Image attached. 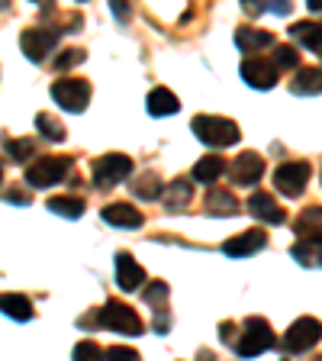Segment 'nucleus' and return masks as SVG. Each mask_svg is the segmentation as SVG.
I'll use <instances>...</instances> for the list:
<instances>
[{"label": "nucleus", "mask_w": 322, "mask_h": 361, "mask_svg": "<svg viewBox=\"0 0 322 361\" xmlns=\"http://www.w3.org/2000/svg\"><path fill=\"white\" fill-rule=\"evenodd\" d=\"M290 255L297 258L300 264H306V268H322V242L319 239H303L290 248Z\"/></svg>", "instance_id": "412c9836"}, {"label": "nucleus", "mask_w": 322, "mask_h": 361, "mask_svg": "<svg viewBox=\"0 0 322 361\" xmlns=\"http://www.w3.org/2000/svg\"><path fill=\"white\" fill-rule=\"evenodd\" d=\"M274 65L284 68V71H290V68L300 65V52H297L293 45H280V49H274Z\"/></svg>", "instance_id": "c756f323"}, {"label": "nucleus", "mask_w": 322, "mask_h": 361, "mask_svg": "<svg viewBox=\"0 0 322 361\" xmlns=\"http://www.w3.org/2000/svg\"><path fill=\"white\" fill-rule=\"evenodd\" d=\"M36 129L45 135V139H52V142H65V126H61L55 116H49V113H36Z\"/></svg>", "instance_id": "c85d7f7f"}, {"label": "nucleus", "mask_w": 322, "mask_h": 361, "mask_svg": "<svg viewBox=\"0 0 322 361\" xmlns=\"http://www.w3.org/2000/svg\"><path fill=\"white\" fill-rule=\"evenodd\" d=\"M75 358H81V361L104 358V348H100L97 342H78V345H75Z\"/></svg>", "instance_id": "473e14b6"}, {"label": "nucleus", "mask_w": 322, "mask_h": 361, "mask_svg": "<svg viewBox=\"0 0 322 361\" xmlns=\"http://www.w3.org/2000/svg\"><path fill=\"white\" fill-rule=\"evenodd\" d=\"M68 171H71V161H68V158H52V155L39 158V161H32V165L26 168V184L36 190L52 188V184L68 178Z\"/></svg>", "instance_id": "423d86ee"}, {"label": "nucleus", "mask_w": 322, "mask_h": 361, "mask_svg": "<svg viewBox=\"0 0 322 361\" xmlns=\"http://www.w3.org/2000/svg\"><path fill=\"white\" fill-rule=\"evenodd\" d=\"M319 338H322V323H319V319H313V316H300V319L287 329L284 348L290 355H300V352H309Z\"/></svg>", "instance_id": "0eeeda50"}, {"label": "nucleus", "mask_w": 322, "mask_h": 361, "mask_svg": "<svg viewBox=\"0 0 322 361\" xmlns=\"http://www.w3.org/2000/svg\"><path fill=\"white\" fill-rule=\"evenodd\" d=\"M104 223L120 226V229H135V226H142V213L132 203H110V207H104Z\"/></svg>", "instance_id": "2eb2a0df"}, {"label": "nucleus", "mask_w": 322, "mask_h": 361, "mask_svg": "<svg viewBox=\"0 0 322 361\" xmlns=\"http://www.w3.org/2000/svg\"><path fill=\"white\" fill-rule=\"evenodd\" d=\"M104 358L110 361H123V358H139V352H132V348H106Z\"/></svg>", "instance_id": "c9c22d12"}, {"label": "nucleus", "mask_w": 322, "mask_h": 361, "mask_svg": "<svg viewBox=\"0 0 322 361\" xmlns=\"http://www.w3.org/2000/svg\"><path fill=\"white\" fill-rule=\"evenodd\" d=\"M290 36L300 39L303 49L322 55V23H293V26H290Z\"/></svg>", "instance_id": "6ab92c4d"}, {"label": "nucleus", "mask_w": 322, "mask_h": 361, "mask_svg": "<svg viewBox=\"0 0 322 361\" xmlns=\"http://www.w3.org/2000/svg\"><path fill=\"white\" fill-rule=\"evenodd\" d=\"M206 213H213V216H233V213H239V203H235V197L229 190H210L206 194Z\"/></svg>", "instance_id": "a878e982"}, {"label": "nucleus", "mask_w": 322, "mask_h": 361, "mask_svg": "<svg viewBox=\"0 0 322 361\" xmlns=\"http://www.w3.org/2000/svg\"><path fill=\"white\" fill-rule=\"evenodd\" d=\"M132 194L139 200H155V197L165 194V184H161V178L155 171H145L139 178H132Z\"/></svg>", "instance_id": "5701e85b"}, {"label": "nucleus", "mask_w": 322, "mask_h": 361, "mask_svg": "<svg viewBox=\"0 0 322 361\" xmlns=\"http://www.w3.org/2000/svg\"><path fill=\"white\" fill-rule=\"evenodd\" d=\"M290 90L300 94V97H316V94H322V68H300V75L293 78Z\"/></svg>", "instance_id": "a211bd4d"}, {"label": "nucleus", "mask_w": 322, "mask_h": 361, "mask_svg": "<svg viewBox=\"0 0 322 361\" xmlns=\"http://www.w3.org/2000/svg\"><path fill=\"white\" fill-rule=\"evenodd\" d=\"M0 313L16 319V323H26V319H32V300L26 293H0Z\"/></svg>", "instance_id": "dca6fc26"}, {"label": "nucleus", "mask_w": 322, "mask_h": 361, "mask_svg": "<svg viewBox=\"0 0 322 361\" xmlns=\"http://www.w3.org/2000/svg\"><path fill=\"white\" fill-rule=\"evenodd\" d=\"M110 10H113V16H116L120 23H129V16H132L129 0H110Z\"/></svg>", "instance_id": "f704fd0d"}, {"label": "nucleus", "mask_w": 322, "mask_h": 361, "mask_svg": "<svg viewBox=\"0 0 322 361\" xmlns=\"http://www.w3.org/2000/svg\"><path fill=\"white\" fill-rule=\"evenodd\" d=\"M242 81L248 84V87H255V90H271L274 84H278V71L280 68L274 65V61H268V59H245L242 61Z\"/></svg>", "instance_id": "1a4fd4ad"}, {"label": "nucleus", "mask_w": 322, "mask_h": 361, "mask_svg": "<svg viewBox=\"0 0 322 361\" xmlns=\"http://www.w3.org/2000/svg\"><path fill=\"white\" fill-rule=\"evenodd\" d=\"M242 7L252 16L264 13V10H271L274 16H287L290 13V0H242Z\"/></svg>", "instance_id": "cd10ccee"}, {"label": "nucleus", "mask_w": 322, "mask_h": 361, "mask_svg": "<svg viewBox=\"0 0 322 361\" xmlns=\"http://www.w3.org/2000/svg\"><path fill=\"white\" fill-rule=\"evenodd\" d=\"M142 281H145V268L135 262L129 252H120V255H116V284H120L123 290H139Z\"/></svg>", "instance_id": "ddd939ff"}, {"label": "nucleus", "mask_w": 322, "mask_h": 361, "mask_svg": "<svg viewBox=\"0 0 322 361\" xmlns=\"http://www.w3.org/2000/svg\"><path fill=\"white\" fill-rule=\"evenodd\" d=\"M52 100L68 113H84L90 100V84L81 78H61L52 84Z\"/></svg>", "instance_id": "39448f33"}, {"label": "nucleus", "mask_w": 322, "mask_h": 361, "mask_svg": "<svg viewBox=\"0 0 322 361\" xmlns=\"http://www.w3.org/2000/svg\"><path fill=\"white\" fill-rule=\"evenodd\" d=\"M264 242H268L264 229H245V233L233 235V239H225L223 242V252L229 258H248V255H255L258 248H264Z\"/></svg>", "instance_id": "f8f14e48"}, {"label": "nucleus", "mask_w": 322, "mask_h": 361, "mask_svg": "<svg viewBox=\"0 0 322 361\" xmlns=\"http://www.w3.org/2000/svg\"><path fill=\"white\" fill-rule=\"evenodd\" d=\"M235 45L242 52H255V49H264V45H274V36L264 30H255V26H239L235 30Z\"/></svg>", "instance_id": "aec40b11"}, {"label": "nucleus", "mask_w": 322, "mask_h": 361, "mask_svg": "<svg viewBox=\"0 0 322 361\" xmlns=\"http://www.w3.org/2000/svg\"><path fill=\"white\" fill-rule=\"evenodd\" d=\"M165 297H168V284H161V281H155V284L145 290V300L151 303V310H165Z\"/></svg>", "instance_id": "2f4dec72"}, {"label": "nucleus", "mask_w": 322, "mask_h": 361, "mask_svg": "<svg viewBox=\"0 0 322 361\" xmlns=\"http://www.w3.org/2000/svg\"><path fill=\"white\" fill-rule=\"evenodd\" d=\"M97 323L104 326V329L120 332V336H129V338H135V336H142L145 332L139 313H135L132 307H126V303H120V300H106L97 313Z\"/></svg>", "instance_id": "f03ea898"}, {"label": "nucleus", "mask_w": 322, "mask_h": 361, "mask_svg": "<svg viewBox=\"0 0 322 361\" xmlns=\"http://www.w3.org/2000/svg\"><path fill=\"white\" fill-rule=\"evenodd\" d=\"M30 4H45V0H30Z\"/></svg>", "instance_id": "a19ab883"}, {"label": "nucleus", "mask_w": 322, "mask_h": 361, "mask_svg": "<svg viewBox=\"0 0 322 361\" xmlns=\"http://www.w3.org/2000/svg\"><path fill=\"white\" fill-rule=\"evenodd\" d=\"M45 207H49V213H55V216H65V219L84 216V203L78 200V197H52V200L45 203Z\"/></svg>", "instance_id": "bb28decb"}, {"label": "nucleus", "mask_w": 322, "mask_h": 361, "mask_svg": "<svg viewBox=\"0 0 322 361\" xmlns=\"http://www.w3.org/2000/svg\"><path fill=\"white\" fill-rule=\"evenodd\" d=\"M0 178H4V168H0Z\"/></svg>", "instance_id": "79ce46f5"}, {"label": "nucleus", "mask_w": 322, "mask_h": 361, "mask_svg": "<svg viewBox=\"0 0 322 361\" xmlns=\"http://www.w3.org/2000/svg\"><path fill=\"white\" fill-rule=\"evenodd\" d=\"M242 329H245V332H242L239 342H235V355H239V358H255V355L268 352V348L274 345L271 323H268V319H261V316H248Z\"/></svg>", "instance_id": "7ed1b4c3"}, {"label": "nucleus", "mask_w": 322, "mask_h": 361, "mask_svg": "<svg viewBox=\"0 0 322 361\" xmlns=\"http://www.w3.org/2000/svg\"><path fill=\"white\" fill-rule=\"evenodd\" d=\"M225 171H229V165H225L223 155H203L194 165V174H190V178L200 180V184H216Z\"/></svg>", "instance_id": "f3484780"}, {"label": "nucleus", "mask_w": 322, "mask_h": 361, "mask_svg": "<svg viewBox=\"0 0 322 361\" xmlns=\"http://www.w3.org/2000/svg\"><path fill=\"white\" fill-rule=\"evenodd\" d=\"M78 61H84V52H81V49H68V52H61L58 59H55V68H58V71H65V68L78 65Z\"/></svg>", "instance_id": "72a5a7b5"}, {"label": "nucleus", "mask_w": 322, "mask_h": 361, "mask_svg": "<svg viewBox=\"0 0 322 361\" xmlns=\"http://www.w3.org/2000/svg\"><path fill=\"white\" fill-rule=\"evenodd\" d=\"M90 174H94V184H97L100 190H113L116 184H123V180L132 174V158L123 155V152H110V155L94 161Z\"/></svg>", "instance_id": "20e7f679"}, {"label": "nucleus", "mask_w": 322, "mask_h": 361, "mask_svg": "<svg viewBox=\"0 0 322 361\" xmlns=\"http://www.w3.org/2000/svg\"><path fill=\"white\" fill-rule=\"evenodd\" d=\"M7 200L10 203H30V197H23V190H7Z\"/></svg>", "instance_id": "e433bc0d"}, {"label": "nucleus", "mask_w": 322, "mask_h": 361, "mask_svg": "<svg viewBox=\"0 0 322 361\" xmlns=\"http://www.w3.org/2000/svg\"><path fill=\"white\" fill-rule=\"evenodd\" d=\"M309 184V161H284L274 171V188L284 197H300Z\"/></svg>", "instance_id": "6e6552de"}, {"label": "nucleus", "mask_w": 322, "mask_h": 361, "mask_svg": "<svg viewBox=\"0 0 322 361\" xmlns=\"http://www.w3.org/2000/svg\"><path fill=\"white\" fill-rule=\"evenodd\" d=\"M248 210L255 213L261 223H271V226H280L284 223V210H280V203H274V197L264 194V190H255V194L248 197Z\"/></svg>", "instance_id": "4468645a"}, {"label": "nucleus", "mask_w": 322, "mask_h": 361, "mask_svg": "<svg viewBox=\"0 0 322 361\" xmlns=\"http://www.w3.org/2000/svg\"><path fill=\"white\" fill-rule=\"evenodd\" d=\"M229 174H233V184H239V188H255L258 178L264 174V158L258 152H242L229 165Z\"/></svg>", "instance_id": "9d476101"}, {"label": "nucleus", "mask_w": 322, "mask_h": 361, "mask_svg": "<svg viewBox=\"0 0 322 361\" xmlns=\"http://www.w3.org/2000/svg\"><path fill=\"white\" fill-rule=\"evenodd\" d=\"M55 42H58V36H55L52 30H26L20 36V49H23V55L30 61H45V55L55 49Z\"/></svg>", "instance_id": "9b49d317"}, {"label": "nucleus", "mask_w": 322, "mask_h": 361, "mask_svg": "<svg viewBox=\"0 0 322 361\" xmlns=\"http://www.w3.org/2000/svg\"><path fill=\"white\" fill-rule=\"evenodd\" d=\"M233 326H229V323H223V326H219V338H223V342H233Z\"/></svg>", "instance_id": "4c0bfd02"}, {"label": "nucleus", "mask_w": 322, "mask_h": 361, "mask_svg": "<svg viewBox=\"0 0 322 361\" xmlns=\"http://www.w3.org/2000/svg\"><path fill=\"white\" fill-rule=\"evenodd\" d=\"M194 135L200 139L203 145H210V149H229L242 139V129L235 120H225V116H194Z\"/></svg>", "instance_id": "f257e3e1"}, {"label": "nucleus", "mask_w": 322, "mask_h": 361, "mask_svg": "<svg viewBox=\"0 0 322 361\" xmlns=\"http://www.w3.org/2000/svg\"><path fill=\"white\" fill-rule=\"evenodd\" d=\"M306 7L309 10H322V0H306Z\"/></svg>", "instance_id": "58836bf2"}, {"label": "nucleus", "mask_w": 322, "mask_h": 361, "mask_svg": "<svg viewBox=\"0 0 322 361\" xmlns=\"http://www.w3.org/2000/svg\"><path fill=\"white\" fill-rule=\"evenodd\" d=\"M297 233L303 239H319L322 242V207H309L297 216Z\"/></svg>", "instance_id": "b1692460"}, {"label": "nucleus", "mask_w": 322, "mask_h": 361, "mask_svg": "<svg viewBox=\"0 0 322 361\" xmlns=\"http://www.w3.org/2000/svg\"><path fill=\"white\" fill-rule=\"evenodd\" d=\"M180 110V100L174 97L168 87H155L149 94V113L151 116H171V113Z\"/></svg>", "instance_id": "4be33fe9"}, {"label": "nucleus", "mask_w": 322, "mask_h": 361, "mask_svg": "<svg viewBox=\"0 0 322 361\" xmlns=\"http://www.w3.org/2000/svg\"><path fill=\"white\" fill-rule=\"evenodd\" d=\"M7 4H10V0H0V10H7Z\"/></svg>", "instance_id": "ea45409f"}, {"label": "nucleus", "mask_w": 322, "mask_h": 361, "mask_svg": "<svg viewBox=\"0 0 322 361\" xmlns=\"http://www.w3.org/2000/svg\"><path fill=\"white\" fill-rule=\"evenodd\" d=\"M190 197H194V188H190V180H184V178H178V180H171L165 188V203H168V210H184L190 203Z\"/></svg>", "instance_id": "393cba45"}, {"label": "nucleus", "mask_w": 322, "mask_h": 361, "mask_svg": "<svg viewBox=\"0 0 322 361\" xmlns=\"http://www.w3.org/2000/svg\"><path fill=\"white\" fill-rule=\"evenodd\" d=\"M4 149L10 152V158H13V161H26V158L32 155V142H30V139H7V142H4Z\"/></svg>", "instance_id": "7c9ffc66"}]
</instances>
